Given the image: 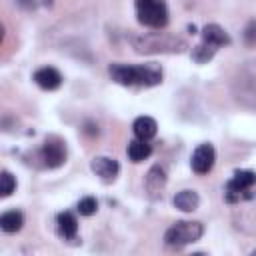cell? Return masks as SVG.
I'll list each match as a JSON object with an SVG mask.
<instances>
[{"label": "cell", "instance_id": "1", "mask_svg": "<svg viewBox=\"0 0 256 256\" xmlns=\"http://www.w3.org/2000/svg\"><path fill=\"white\" fill-rule=\"evenodd\" d=\"M110 78L122 86H156L162 82V70L158 64H110Z\"/></svg>", "mask_w": 256, "mask_h": 256}, {"label": "cell", "instance_id": "2", "mask_svg": "<svg viewBox=\"0 0 256 256\" xmlns=\"http://www.w3.org/2000/svg\"><path fill=\"white\" fill-rule=\"evenodd\" d=\"M134 52L138 54H180L186 50V42L178 36L164 32H146L130 38Z\"/></svg>", "mask_w": 256, "mask_h": 256}, {"label": "cell", "instance_id": "3", "mask_svg": "<svg viewBox=\"0 0 256 256\" xmlns=\"http://www.w3.org/2000/svg\"><path fill=\"white\" fill-rule=\"evenodd\" d=\"M232 92L242 106L256 110V60L246 62L236 72V78L232 82Z\"/></svg>", "mask_w": 256, "mask_h": 256}, {"label": "cell", "instance_id": "4", "mask_svg": "<svg viewBox=\"0 0 256 256\" xmlns=\"http://www.w3.org/2000/svg\"><path fill=\"white\" fill-rule=\"evenodd\" d=\"M134 8L142 26L160 30L168 24V6L164 0H134Z\"/></svg>", "mask_w": 256, "mask_h": 256}, {"label": "cell", "instance_id": "5", "mask_svg": "<svg viewBox=\"0 0 256 256\" xmlns=\"http://www.w3.org/2000/svg\"><path fill=\"white\" fill-rule=\"evenodd\" d=\"M204 234V226L192 220H178L164 232V242L174 248H182L186 244H194Z\"/></svg>", "mask_w": 256, "mask_h": 256}, {"label": "cell", "instance_id": "6", "mask_svg": "<svg viewBox=\"0 0 256 256\" xmlns=\"http://www.w3.org/2000/svg\"><path fill=\"white\" fill-rule=\"evenodd\" d=\"M256 184V172L252 170H238L234 172L232 180L226 184V200L228 202H240L246 198H252L248 192Z\"/></svg>", "mask_w": 256, "mask_h": 256}, {"label": "cell", "instance_id": "7", "mask_svg": "<svg viewBox=\"0 0 256 256\" xmlns=\"http://www.w3.org/2000/svg\"><path fill=\"white\" fill-rule=\"evenodd\" d=\"M40 158H42V164L46 168H58L66 162V144L56 138V136H50L44 140L42 148H40Z\"/></svg>", "mask_w": 256, "mask_h": 256}, {"label": "cell", "instance_id": "8", "mask_svg": "<svg viewBox=\"0 0 256 256\" xmlns=\"http://www.w3.org/2000/svg\"><path fill=\"white\" fill-rule=\"evenodd\" d=\"M214 160H216V152H214V146L212 144H200L194 152H192V160H190V166L196 174H208L214 166Z\"/></svg>", "mask_w": 256, "mask_h": 256}, {"label": "cell", "instance_id": "9", "mask_svg": "<svg viewBox=\"0 0 256 256\" xmlns=\"http://www.w3.org/2000/svg\"><path fill=\"white\" fill-rule=\"evenodd\" d=\"M90 168L104 182H114L116 176H118V172H120V164L114 158H110V156H96V158H92Z\"/></svg>", "mask_w": 256, "mask_h": 256}, {"label": "cell", "instance_id": "10", "mask_svg": "<svg viewBox=\"0 0 256 256\" xmlns=\"http://www.w3.org/2000/svg\"><path fill=\"white\" fill-rule=\"evenodd\" d=\"M164 188H166V172H164V168L152 166V168L148 170L146 178H144V190H146V194H148L152 200H156V198L162 196Z\"/></svg>", "mask_w": 256, "mask_h": 256}, {"label": "cell", "instance_id": "11", "mask_svg": "<svg viewBox=\"0 0 256 256\" xmlns=\"http://www.w3.org/2000/svg\"><path fill=\"white\" fill-rule=\"evenodd\" d=\"M34 82L44 90H56L62 84V74L52 66H42L34 72Z\"/></svg>", "mask_w": 256, "mask_h": 256}, {"label": "cell", "instance_id": "12", "mask_svg": "<svg viewBox=\"0 0 256 256\" xmlns=\"http://www.w3.org/2000/svg\"><path fill=\"white\" fill-rule=\"evenodd\" d=\"M202 42L214 46V48H222V46H228L230 44V36L228 32L218 26V24H206L202 28Z\"/></svg>", "mask_w": 256, "mask_h": 256}, {"label": "cell", "instance_id": "13", "mask_svg": "<svg viewBox=\"0 0 256 256\" xmlns=\"http://www.w3.org/2000/svg\"><path fill=\"white\" fill-rule=\"evenodd\" d=\"M132 128H134L136 138H140V140H150V138L156 136L158 124H156V120L150 118V116H138V118L134 120Z\"/></svg>", "mask_w": 256, "mask_h": 256}, {"label": "cell", "instance_id": "14", "mask_svg": "<svg viewBox=\"0 0 256 256\" xmlns=\"http://www.w3.org/2000/svg\"><path fill=\"white\" fill-rule=\"evenodd\" d=\"M198 204H200V196L194 190H182L174 196V206L182 212H192L198 208Z\"/></svg>", "mask_w": 256, "mask_h": 256}, {"label": "cell", "instance_id": "15", "mask_svg": "<svg viewBox=\"0 0 256 256\" xmlns=\"http://www.w3.org/2000/svg\"><path fill=\"white\" fill-rule=\"evenodd\" d=\"M22 224H24V214L20 210H8L0 216V228L8 234L18 232L22 228Z\"/></svg>", "mask_w": 256, "mask_h": 256}, {"label": "cell", "instance_id": "16", "mask_svg": "<svg viewBox=\"0 0 256 256\" xmlns=\"http://www.w3.org/2000/svg\"><path fill=\"white\" fill-rule=\"evenodd\" d=\"M128 158L132 160V162H142V160H146L150 154H152V146L148 144V140H132L130 144H128Z\"/></svg>", "mask_w": 256, "mask_h": 256}, {"label": "cell", "instance_id": "17", "mask_svg": "<svg viewBox=\"0 0 256 256\" xmlns=\"http://www.w3.org/2000/svg\"><path fill=\"white\" fill-rule=\"evenodd\" d=\"M58 232L64 236V238H68V240H72V238H76V232H78V222H76V218H74V214H70V212H62V214H58Z\"/></svg>", "mask_w": 256, "mask_h": 256}, {"label": "cell", "instance_id": "18", "mask_svg": "<svg viewBox=\"0 0 256 256\" xmlns=\"http://www.w3.org/2000/svg\"><path fill=\"white\" fill-rule=\"evenodd\" d=\"M216 50H218V48H214V46H210V44H206V42H200L198 46H194L192 58H194L198 64H204V62H208V60L214 58Z\"/></svg>", "mask_w": 256, "mask_h": 256}, {"label": "cell", "instance_id": "19", "mask_svg": "<svg viewBox=\"0 0 256 256\" xmlns=\"http://www.w3.org/2000/svg\"><path fill=\"white\" fill-rule=\"evenodd\" d=\"M0 184H2V188H0V196H2V198L10 196V194L14 192V188H16V180H14V176H12L8 170H2V174H0Z\"/></svg>", "mask_w": 256, "mask_h": 256}, {"label": "cell", "instance_id": "20", "mask_svg": "<svg viewBox=\"0 0 256 256\" xmlns=\"http://www.w3.org/2000/svg\"><path fill=\"white\" fill-rule=\"evenodd\" d=\"M96 208H98V202H96V198H92V196H86V198H82V200L78 202V212H80L82 216H92V214L96 212Z\"/></svg>", "mask_w": 256, "mask_h": 256}, {"label": "cell", "instance_id": "21", "mask_svg": "<svg viewBox=\"0 0 256 256\" xmlns=\"http://www.w3.org/2000/svg\"><path fill=\"white\" fill-rule=\"evenodd\" d=\"M244 40H246V44H256V20H252L248 26H246V30H244Z\"/></svg>", "mask_w": 256, "mask_h": 256}, {"label": "cell", "instance_id": "22", "mask_svg": "<svg viewBox=\"0 0 256 256\" xmlns=\"http://www.w3.org/2000/svg\"><path fill=\"white\" fill-rule=\"evenodd\" d=\"M20 8H24V10H34L36 8V2L34 0H14Z\"/></svg>", "mask_w": 256, "mask_h": 256}, {"label": "cell", "instance_id": "23", "mask_svg": "<svg viewBox=\"0 0 256 256\" xmlns=\"http://www.w3.org/2000/svg\"><path fill=\"white\" fill-rule=\"evenodd\" d=\"M42 2H44V4H46V6H52V4H54V2H52V0H42Z\"/></svg>", "mask_w": 256, "mask_h": 256}, {"label": "cell", "instance_id": "24", "mask_svg": "<svg viewBox=\"0 0 256 256\" xmlns=\"http://www.w3.org/2000/svg\"><path fill=\"white\" fill-rule=\"evenodd\" d=\"M252 254H254V256H256V248H254V250H252Z\"/></svg>", "mask_w": 256, "mask_h": 256}]
</instances>
